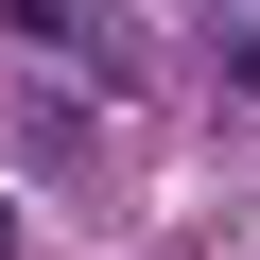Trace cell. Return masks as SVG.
I'll list each match as a JSON object with an SVG mask.
<instances>
[{"instance_id": "obj_1", "label": "cell", "mask_w": 260, "mask_h": 260, "mask_svg": "<svg viewBox=\"0 0 260 260\" xmlns=\"http://www.w3.org/2000/svg\"><path fill=\"white\" fill-rule=\"evenodd\" d=\"M0 35L18 52H104V0H0Z\"/></svg>"}, {"instance_id": "obj_2", "label": "cell", "mask_w": 260, "mask_h": 260, "mask_svg": "<svg viewBox=\"0 0 260 260\" xmlns=\"http://www.w3.org/2000/svg\"><path fill=\"white\" fill-rule=\"evenodd\" d=\"M225 70H243V87H260V35H243V52H225Z\"/></svg>"}]
</instances>
